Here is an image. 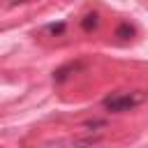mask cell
I'll return each instance as SVG.
<instances>
[{"instance_id": "obj_1", "label": "cell", "mask_w": 148, "mask_h": 148, "mask_svg": "<svg viewBox=\"0 0 148 148\" xmlns=\"http://www.w3.org/2000/svg\"><path fill=\"white\" fill-rule=\"evenodd\" d=\"M141 102H143V92H141V90H132V92H113V95H106V97L102 99L104 109L111 111V113L132 111V109H136Z\"/></svg>"}, {"instance_id": "obj_2", "label": "cell", "mask_w": 148, "mask_h": 148, "mask_svg": "<svg viewBox=\"0 0 148 148\" xmlns=\"http://www.w3.org/2000/svg\"><path fill=\"white\" fill-rule=\"evenodd\" d=\"M83 67V62H67V65H62V67H58L56 72H53V81L56 83H65L74 72H79Z\"/></svg>"}, {"instance_id": "obj_3", "label": "cell", "mask_w": 148, "mask_h": 148, "mask_svg": "<svg viewBox=\"0 0 148 148\" xmlns=\"http://www.w3.org/2000/svg\"><path fill=\"white\" fill-rule=\"evenodd\" d=\"M81 28H83L86 32L97 30V28H99V14H97V12H88V14L81 18Z\"/></svg>"}, {"instance_id": "obj_4", "label": "cell", "mask_w": 148, "mask_h": 148, "mask_svg": "<svg viewBox=\"0 0 148 148\" xmlns=\"http://www.w3.org/2000/svg\"><path fill=\"white\" fill-rule=\"evenodd\" d=\"M134 25L130 23V21H123L120 25H118V30H116V37H120V39H130V37H134Z\"/></svg>"}]
</instances>
